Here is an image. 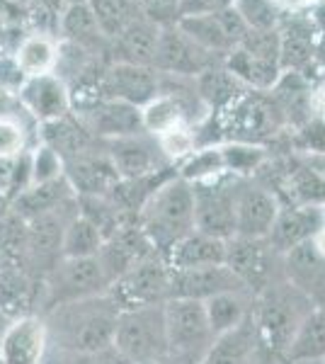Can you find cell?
I'll list each match as a JSON object with an SVG mask.
<instances>
[{
  "instance_id": "cell-52",
  "label": "cell",
  "mask_w": 325,
  "mask_h": 364,
  "mask_svg": "<svg viewBox=\"0 0 325 364\" xmlns=\"http://www.w3.org/2000/svg\"><path fill=\"white\" fill-rule=\"evenodd\" d=\"M8 323H10V318H5V316L0 314V340H3V333H5V328H8Z\"/></svg>"
},
{
  "instance_id": "cell-23",
  "label": "cell",
  "mask_w": 325,
  "mask_h": 364,
  "mask_svg": "<svg viewBox=\"0 0 325 364\" xmlns=\"http://www.w3.org/2000/svg\"><path fill=\"white\" fill-rule=\"evenodd\" d=\"M66 180L73 187L75 197H110L119 182L114 166H112L107 151L97 154H82L75 161L66 163Z\"/></svg>"
},
{
  "instance_id": "cell-31",
  "label": "cell",
  "mask_w": 325,
  "mask_h": 364,
  "mask_svg": "<svg viewBox=\"0 0 325 364\" xmlns=\"http://www.w3.org/2000/svg\"><path fill=\"white\" fill-rule=\"evenodd\" d=\"M141 124H144L146 134H151L156 139L173 132V129L190 127L185 100L165 87L156 100H151L146 107H141Z\"/></svg>"
},
{
  "instance_id": "cell-34",
  "label": "cell",
  "mask_w": 325,
  "mask_h": 364,
  "mask_svg": "<svg viewBox=\"0 0 325 364\" xmlns=\"http://www.w3.org/2000/svg\"><path fill=\"white\" fill-rule=\"evenodd\" d=\"M255 343V328H252V321L247 316L243 326L223 333V336H216L199 364H245L250 360Z\"/></svg>"
},
{
  "instance_id": "cell-28",
  "label": "cell",
  "mask_w": 325,
  "mask_h": 364,
  "mask_svg": "<svg viewBox=\"0 0 325 364\" xmlns=\"http://www.w3.org/2000/svg\"><path fill=\"white\" fill-rule=\"evenodd\" d=\"M39 144L49 146V149L63 161V166L70 161H75V158L82 154L95 151V139L87 134V129L80 124L78 117L73 112L68 117H61V119H56V122L41 124Z\"/></svg>"
},
{
  "instance_id": "cell-24",
  "label": "cell",
  "mask_w": 325,
  "mask_h": 364,
  "mask_svg": "<svg viewBox=\"0 0 325 364\" xmlns=\"http://www.w3.org/2000/svg\"><path fill=\"white\" fill-rule=\"evenodd\" d=\"M279 63L282 73H301L318 51L313 17H289L279 27Z\"/></svg>"
},
{
  "instance_id": "cell-44",
  "label": "cell",
  "mask_w": 325,
  "mask_h": 364,
  "mask_svg": "<svg viewBox=\"0 0 325 364\" xmlns=\"http://www.w3.org/2000/svg\"><path fill=\"white\" fill-rule=\"evenodd\" d=\"M139 8L144 17H149L158 27L177 25V20H180V3L177 0H139Z\"/></svg>"
},
{
  "instance_id": "cell-20",
  "label": "cell",
  "mask_w": 325,
  "mask_h": 364,
  "mask_svg": "<svg viewBox=\"0 0 325 364\" xmlns=\"http://www.w3.org/2000/svg\"><path fill=\"white\" fill-rule=\"evenodd\" d=\"M279 209L282 202L265 187L247 185L235 190V236L267 238Z\"/></svg>"
},
{
  "instance_id": "cell-45",
  "label": "cell",
  "mask_w": 325,
  "mask_h": 364,
  "mask_svg": "<svg viewBox=\"0 0 325 364\" xmlns=\"http://www.w3.org/2000/svg\"><path fill=\"white\" fill-rule=\"evenodd\" d=\"M297 146L306 154L325 156V119H309L299 127Z\"/></svg>"
},
{
  "instance_id": "cell-13",
  "label": "cell",
  "mask_w": 325,
  "mask_h": 364,
  "mask_svg": "<svg viewBox=\"0 0 325 364\" xmlns=\"http://www.w3.org/2000/svg\"><path fill=\"white\" fill-rule=\"evenodd\" d=\"M63 207L27 221V272L37 279H44L51 272V267L63 257V231L73 219V216L70 219L63 216Z\"/></svg>"
},
{
  "instance_id": "cell-48",
  "label": "cell",
  "mask_w": 325,
  "mask_h": 364,
  "mask_svg": "<svg viewBox=\"0 0 325 364\" xmlns=\"http://www.w3.org/2000/svg\"><path fill=\"white\" fill-rule=\"evenodd\" d=\"M311 245H313V250H316V255L321 257V260H325V224H323L321 231L313 236Z\"/></svg>"
},
{
  "instance_id": "cell-2",
  "label": "cell",
  "mask_w": 325,
  "mask_h": 364,
  "mask_svg": "<svg viewBox=\"0 0 325 364\" xmlns=\"http://www.w3.org/2000/svg\"><path fill=\"white\" fill-rule=\"evenodd\" d=\"M311 311L313 299L294 282L270 284L262 294H257V306L250 314L257 345L272 357L287 360V352L297 338L301 323Z\"/></svg>"
},
{
  "instance_id": "cell-21",
  "label": "cell",
  "mask_w": 325,
  "mask_h": 364,
  "mask_svg": "<svg viewBox=\"0 0 325 364\" xmlns=\"http://www.w3.org/2000/svg\"><path fill=\"white\" fill-rule=\"evenodd\" d=\"M226 291H245L238 277L226 265L197 267V269H170V299H192L206 301Z\"/></svg>"
},
{
  "instance_id": "cell-39",
  "label": "cell",
  "mask_w": 325,
  "mask_h": 364,
  "mask_svg": "<svg viewBox=\"0 0 325 364\" xmlns=\"http://www.w3.org/2000/svg\"><path fill=\"white\" fill-rule=\"evenodd\" d=\"M105 243L102 231L87 221L85 216L75 214L68 221L66 231H63L61 255L63 257H95Z\"/></svg>"
},
{
  "instance_id": "cell-8",
  "label": "cell",
  "mask_w": 325,
  "mask_h": 364,
  "mask_svg": "<svg viewBox=\"0 0 325 364\" xmlns=\"http://www.w3.org/2000/svg\"><path fill=\"white\" fill-rule=\"evenodd\" d=\"M107 294L119 311L161 306L170 299V267L163 257H151L110 284Z\"/></svg>"
},
{
  "instance_id": "cell-10",
  "label": "cell",
  "mask_w": 325,
  "mask_h": 364,
  "mask_svg": "<svg viewBox=\"0 0 325 364\" xmlns=\"http://www.w3.org/2000/svg\"><path fill=\"white\" fill-rule=\"evenodd\" d=\"M218 63H223L221 58L211 56L199 44H194L177 25L161 27L156 56H153V68L161 75H170V78H197V75L218 66Z\"/></svg>"
},
{
  "instance_id": "cell-15",
  "label": "cell",
  "mask_w": 325,
  "mask_h": 364,
  "mask_svg": "<svg viewBox=\"0 0 325 364\" xmlns=\"http://www.w3.org/2000/svg\"><path fill=\"white\" fill-rule=\"evenodd\" d=\"M73 114L92 139L112 141L144 132L141 109L119 100H95L85 107H75Z\"/></svg>"
},
{
  "instance_id": "cell-14",
  "label": "cell",
  "mask_w": 325,
  "mask_h": 364,
  "mask_svg": "<svg viewBox=\"0 0 325 364\" xmlns=\"http://www.w3.org/2000/svg\"><path fill=\"white\" fill-rule=\"evenodd\" d=\"M272 250L267 238L233 236L226 240V265L238 277L245 291L262 294L272 284Z\"/></svg>"
},
{
  "instance_id": "cell-25",
  "label": "cell",
  "mask_w": 325,
  "mask_h": 364,
  "mask_svg": "<svg viewBox=\"0 0 325 364\" xmlns=\"http://www.w3.org/2000/svg\"><path fill=\"white\" fill-rule=\"evenodd\" d=\"M41 301V279L22 267H0V314L15 321L32 316Z\"/></svg>"
},
{
  "instance_id": "cell-53",
  "label": "cell",
  "mask_w": 325,
  "mask_h": 364,
  "mask_svg": "<svg viewBox=\"0 0 325 364\" xmlns=\"http://www.w3.org/2000/svg\"><path fill=\"white\" fill-rule=\"evenodd\" d=\"M309 3H316V5H321V3H325V0H309Z\"/></svg>"
},
{
  "instance_id": "cell-5",
  "label": "cell",
  "mask_w": 325,
  "mask_h": 364,
  "mask_svg": "<svg viewBox=\"0 0 325 364\" xmlns=\"http://www.w3.org/2000/svg\"><path fill=\"white\" fill-rule=\"evenodd\" d=\"M110 277L95 257H61L51 272L41 279V301L46 311H54L63 304L82 301V299L107 294Z\"/></svg>"
},
{
  "instance_id": "cell-18",
  "label": "cell",
  "mask_w": 325,
  "mask_h": 364,
  "mask_svg": "<svg viewBox=\"0 0 325 364\" xmlns=\"http://www.w3.org/2000/svg\"><path fill=\"white\" fill-rule=\"evenodd\" d=\"M49 328L41 316H22L8 323L0 340V364H44Z\"/></svg>"
},
{
  "instance_id": "cell-1",
  "label": "cell",
  "mask_w": 325,
  "mask_h": 364,
  "mask_svg": "<svg viewBox=\"0 0 325 364\" xmlns=\"http://www.w3.org/2000/svg\"><path fill=\"white\" fill-rule=\"evenodd\" d=\"M122 311L110 294L63 304L49 311V343L54 340L61 350L73 355H92L114 345L117 321Z\"/></svg>"
},
{
  "instance_id": "cell-17",
  "label": "cell",
  "mask_w": 325,
  "mask_h": 364,
  "mask_svg": "<svg viewBox=\"0 0 325 364\" xmlns=\"http://www.w3.org/2000/svg\"><path fill=\"white\" fill-rule=\"evenodd\" d=\"M156 255L158 252L153 250L146 233L141 231L134 219L117 228L110 238H105L102 248L97 252V260H100V265H102L105 274L110 277V282H114V279H119L124 272H129L132 267L141 265L144 260H151V257H156Z\"/></svg>"
},
{
  "instance_id": "cell-16",
  "label": "cell",
  "mask_w": 325,
  "mask_h": 364,
  "mask_svg": "<svg viewBox=\"0 0 325 364\" xmlns=\"http://www.w3.org/2000/svg\"><path fill=\"white\" fill-rule=\"evenodd\" d=\"M17 100L25 107V112L39 124L56 122L73 112L70 87L58 73H44L27 78L17 90Z\"/></svg>"
},
{
  "instance_id": "cell-26",
  "label": "cell",
  "mask_w": 325,
  "mask_h": 364,
  "mask_svg": "<svg viewBox=\"0 0 325 364\" xmlns=\"http://www.w3.org/2000/svg\"><path fill=\"white\" fill-rule=\"evenodd\" d=\"M277 199H284V207H325V170H318L309 163L289 166L282 173Z\"/></svg>"
},
{
  "instance_id": "cell-55",
  "label": "cell",
  "mask_w": 325,
  "mask_h": 364,
  "mask_svg": "<svg viewBox=\"0 0 325 364\" xmlns=\"http://www.w3.org/2000/svg\"><path fill=\"white\" fill-rule=\"evenodd\" d=\"M70 3H85V0H70Z\"/></svg>"
},
{
  "instance_id": "cell-40",
  "label": "cell",
  "mask_w": 325,
  "mask_h": 364,
  "mask_svg": "<svg viewBox=\"0 0 325 364\" xmlns=\"http://www.w3.org/2000/svg\"><path fill=\"white\" fill-rule=\"evenodd\" d=\"M230 8L243 17L247 29H277L282 22L279 8L272 0H230Z\"/></svg>"
},
{
  "instance_id": "cell-6",
  "label": "cell",
  "mask_w": 325,
  "mask_h": 364,
  "mask_svg": "<svg viewBox=\"0 0 325 364\" xmlns=\"http://www.w3.org/2000/svg\"><path fill=\"white\" fill-rule=\"evenodd\" d=\"M165 336H168V357L177 362L199 364L206 350L214 343V333L206 321L204 301L192 299H168L163 306Z\"/></svg>"
},
{
  "instance_id": "cell-33",
  "label": "cell",
  "mask_w": 325,
  "mask_h": 364,
  "mask_svg": "<svg viewBox=\"0 0 325 364\" xmlns=\"http://www.w3.org/2000/svg\"><path fill=\"white\" fill-rule=\"evenodd\" d=\"M13 58H15L17 68L25 73V78L54 73L56 61H58V44L44 32L27 34V37L17 44Z\"/></svg>"
},
{
  "instance_id": "cell-11",
  "label": "cell",
  "mask_w": 325,
  "mask_h": 364,
  "mask_svg": "<svg viewBox=\"0 0 325 364\" xmlns=\"http://www.w3.org/2000/svg\"><path fill=\"white\" fill-rule=\"evenodd\" d=\"M165 90L163 75L153 66H136V63H112L100 73L97 92L100 100H119V102L146 107Z\"/></svg>"
},
{
  "instance_id": "cell-51",
  "label": "cell",
  "mask_w": 325,
  "mask_h": 364,
  "mask_svg": "<svg viewBox=\"0 0 325 364\" xmlns=\"http://www.w3.org/2000/svg\"><path fill=\"white\" fill-rule=\"evenodd\" d=\"M313 102H316V107L321 109V112H325V85L321 87V90L316 92V97H313Z\"/></svg>"
},
{
  "instance_id": "cell-3",
  "label": "cell",
  "mask_w": 325,
  "mask_h": 364,
  "mask_svg": "<svg viewBox=\"0 0 325 364\" xmlns=\"http://www.w3.org/2000/svg\"><path fill=\"white\" fill-rule=\"evenodd\" d=\"M136 224L146 233L158 255H165L175 243L194 231V192L180 175L163 182L136 216Z\"/></svg>"
},
{
  "instance_id": "cell-49",
  "label": "cell",
  "mask_w": 325,
  "mask_h": 364,
  "mask_svg": "<svg viewBox=\"0 0 325 364\" xmlns=\"http://www.w3.org/2000/svg\"><path fill=\"white\" fill-rule=\"evenodd\" d=\"M279 10H301L309 5V0H272Z\"/></svg>"
},
{
  "instance_id": "cell-30",
  "label": "cell",
  "mask_w": 325,
  "mask_h": 364,
  "mask_svg": "<svg viewBox=\"0 0 325 364\" xmlns=\"http://www.w3.org/2000/svg\"><path fill=\"white\" fill-rule=\"evenodd\" d=\"M70 199H75V192H73V187H70V182L66 180V175H63V178H58L54 182L27 187L22 195H17L13 202H10V209H13L17 216H22L25 221H29V219H34V216L61 209Z\"/></svg>"
},
{
  "instance_id": "cell-37",
  "label": "cell",
  "mask_w": 325,
  "mask_h": 364,
  "mask_svg": "<svg viewBox=\"0 0 325 364\" xmlns=\"http://www.w3.org/2000/svg\"><path fill=\"white\" fill-rule=\"evenodd\" d=\"M61 34L66 37L68 44H75L85 51L97 49L102 42H107L100 34L95 15H92L87 0L85 3H68V8L61 15Z\"/></svg>"
},
{
  "instance_id": "cell-50",
  "label": "cell",
  "mask_w": 325,
  "mask_h": 364,
  "mask_svg": "<svg viewBox=\"0 0 325 364\" xmlns=\"http://www.w3.org/2000/svg\"><path fill=\"white\" fill-rule=\"evenodd\" d=\"M313 22H316V27H323L325 29V3L316 5V13H313Z\"/></svg>"
},
{
  "instance_id": "cell-32",
  "label": "cell",
  "mask_w": 325,
  "mask_h": 364,
  "mask_svg": "<svg viewBox=\"0 0 325 364\" xmlns=\"http://www.w3.org/2000/svg\"><path fill=\"white\" fill-rule=\"evenodd\" d=\"M194 85H197V97L211 109V114L221 112L223 107H228L233 100H238L247 90L235 75H230L228 70L223 68V63H218V66L204 70L202 75H197Z\"/></svg>"
},
{
  "instance_id": "cell-54",
  "label": "cell",
  "mask_w": 325,
  "mask_h": 364,
  "mask_svg": "<svg viewBox=\"0 0 325 364\" xmlns=\"http://www.w3.org/2000/svg\"><path fill=\"white\" fill-rule=\"evenodd\" d=\"M139 364H161V362H139Z\"/></svg>"
},
{
  "instance_id": "cell-4",
  "label": "cell",
  "mask_w": 325,
  "mask_h": 364,
  "mask_svg": "<svg viewBox=\"0 0 325 364\" xmlns=\"http://www.w3.org/2000/svg\"><path fill=\"white\" fill-rule=\"evenodd\" d=\"M216 114V139L214 141H226V144H252L257 146L260 141L270 139L272 134H277V129L282 127V114L279 105L275 100H267L262 92L245 90L238 100L223 107Z\"/></svg>"
},
{
  "instance_id": "cell-12",
  "label": "cell",
  "mask_w": 325,
  "mask_h": 364,
  "mask_svg": "<svg viewBox=\"0 0 325 364\" xmlns=\"http://www.w3.org/2000/svg\"><path fill=\"white\" fill-rule=\"evenodd\" d=\"M177 27L192 39L194 44H199L204 51H209L216 58H226L230 51L238 49L240 42L245 39V34L250 32L243 17L235 13L233 8L218 10L214 15H197V17H180Z\"/></svg>"
},
{
  "instance_id": "cell-9",
  "label": "cell",
  "mask_w": 325,
  "mask_h": 364,
  "mask_svg": "<svg viewBox=\"0 0 325 364\" xmlns=\"http://www.w3.org/2000/svg\"><path fill=\"white\" fill-rule=\"evenodd\" d=\"M194 192V231L221 240L235 236V180L197 182Z\"/></svg>"
},
{
  "instance_id": "cell-22",
  "label": "cell",
  "mask_w": 325,
  "mask_h": 364,
  "mask_svg": "<svg viewBox=\"0 0 325 364\" xmlns=\"http://www.w3.org/2000/svg\"><path fill=\"white\" fill-rule=\"evenodd\" d=\"M323 207H282L267 243L275 252H292L313 240L323 228Z\"/></svg>"
},
{
  "instance_id": "cell-35",
  "label": "cell",
  "mask_w": 325,
  "mask_h": 364,
  "mask_svg": "<svg viewBox=\"0 0 325 364\" xmlns=\"http://www.w3.org/2000/svg\"><path fill=\"white\" fill-rule=\"evenodd\" d=\"M318 360H325V306H313L311 314L306 316L284 362L306 364Z\"/></svg>"
},
{
  "instance_id": "cell-7",
  "label": "cell",
  "mask_w": 325,
  "mask_h": 364,
  "mask_svg": "<svg viewBox=\"0 0 325 364\" xmlns=\"http://www.w3.org/2000/svg\"><path fill=\"white\" fill-rule=\"evenodd\" d=\"M163 306L165 304L136 311H122L119 314L114 333V348L132 364L163 362L168 357Z\"/></svg>"
},
{
  "instance_id": "cell-36",
  "label": "cell",
  "mask_w": 325,
  "mask_h": 364,
  "mask_svg": "<svg viewBox=\"0 0 325 364\" xmlns=\"http://www.w3.org/2000/svg\"><path fill=\"white\" fill-rule=\"evenodd\" d=\"M87 5H90L100 34L107 39V44L144 17L136 0H87Z\"/></svg>"
},
{
  "instance_id": "cell-27",
  "label": "cell",
  "mask_w": 325,
  "mask_h": 364,
  "mask_svg": "<svg viewBox=\"0 0 325 364\" xmlns=\"http://www.w3.org/2000/svg\"><path fill=\"white\" fill-rule=\"evenodd\" d=\"M165 265L170 269H197V267H214L226 262V240L206 236V233L192 231L180 243L163 255Z\"/></svg>"
},
{
  "instance_id": "cell-46",
  "label": "cell",
  "mask_w": 325,
  "mask_h": 364,
  "mask_svg": "<svg viewBox=\"0 0 325 364\" xmlns=\"http://www.w3.org/2000/svg\"><path fill=\"white\" fill-rule=\"evenodd\" d=\"M177 3H180V17H197L226 10L230 0H177Z\"/></svg>"
},
{
  "instance_id": "cell-19",
  "label": "cell",
  "mask_w": 325,
  "mask_h": 364,
  "mask_svg": "<svg viewBox=\"0 0 325 364\" xmlns=\"http://www.w3.org/2000/svg\"><path fill=\"white\" fill-rule=\"evenodd\" d=\"M107 146V156L114 166L119 180H136L153 175L158 170L168 168L161 163V146H158L156 136H146V132L132 134V136L112 139L105 141Z\"/></svg>"
},
{
  "instance_id": "cell-56",
  "label": "cell",
  "mask_w": 325,
  "mask_h": 364,
  "mask_svg": "<svg viewBox=\"0 0 325 364\" xmlns=\"http://www.w3.org/2000/svg\"><path fill=\"white\" fill-rule=\"evenodd\" d=\"M323 221H325V207H323Z\"/></svg>"
},
{
  "instance_id": "cell-42",
  "label": "cell",
  "mask_w": 325,
  "mask_h": 364,
  "mask_svg": "<svg viewBox=\"0 0 325 364\" xmlns=\"http://www.w3.org/2000/svg\"><path fill=\"white\" fill-rule=\"evenodd\" d=\"M29 168H32V185H44V182H54L66 175L63 161L58 158L49 146L39 144L37 149L29 151ZM29 185V187H32Z\"/></svg>"
},
{
  "instance_id": "cell-43",
  "label": "cell",
  "mask_w": 325,
  "mask_h": 364,
  "mask_svg": "<svg viewBox=\"0 0 325 364\" xmlns=\"http://www.w3.org/2000/svg\"><path fill=\"white\" fill-rule=\"evenodd\" d=\"M158 146H161V154L168 158L170 163H182L185 158H190L194 151L199 149L197 144V132L190 127H180L173 132L158 136Z\"/></svg>"
},
{
  "instance_id": "cell-47",
  "label": "cell",
  "mask_w": 325,
  "mask_h": 364,
  "mask_svg": "<svg viewBox=\"0 0 325 364\" xmlns=\"http://www.w3.org/2000/svg\"><path fill=\"white\" fill-rule=\"evenodd\" d=\"M80 360V364H132L119 350L112 345L107 350L92 352V355H75Z\"/></svg>"
},
{
  "instance_id": "cell-38",
  "label": "cell",
  "mask_w": 325,
  "mask_h": 364,
  "mask_svg": "<svg viewBox=\"0 0 325 364\" xmlns=\"http://www.w3.org/2000/svg\"><path fill=\"white\" fill-rule=\"evenodd\" d=\"M206 321H209L211 333L223 336L228 331H235L238 326H243L250 316L247 304L243 299V291H226V294H216L204 301Z\"/></svg>"
},
{
  "instance_id": "cell-41",
  "label": "cell",
  "mask_w": 325,
  "mask_h": 364,
  "mask_svg": "<svg viewBox=\"0 0 325 364\" xmlns=\"http://www.w3.org/2000/svg\"><path fill=\"white\" fill-rule=\"evenodd\" d=\"M27 151L25 124L13 114L0 112V161H15Z\"/></svg>"
},
{
  "instance_id": "cell-29",
  "label": "cell",
  "mask_w": 325,
  "mask_h": 364,
  "mask_svg": "<svg viewBox=\"0 0 325 364\" xmlns=\"http://www.w3.org/2000/svg\"><path fill=\"white\" fill-rule=\"evenodd\" d=\"M158 34L161 27L149 17L136 20L132 27L124 29L117 39L110 42V54H114V63H136V66H153Z\"/></svg>"
}]
</instances>
